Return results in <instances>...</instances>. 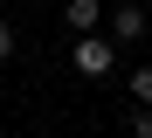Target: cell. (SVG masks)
<instances>
[{
  "instance_id": "1",
  "label": "cell",
  "mask_w": 152,
  "mask_h": 138,
  "mask_svg": "<svg viewBox=\"0 0 152 138\" xmlns=\"http://www.w3.org/2000/svg\"><path fill=\"white\" fill-rule=\"evenodd\" d=\"M111 62H118V42L111 35H76V76H111Z\"/></svg>"
},
{
  "instance_id": "2",
  "label": "cell",
  "mask_w": 152,
  "mask_h": 138,
  "mask_svg": "<svg viewBox=\"0 0 152 138\" xmlns=\"http://www.w3.org/2000/svg\"><path fill=\"white\" fill-rule=\"evenodd\" d=\"M104 28H111V42H138V35H145V7H132V0H124V7L104 14Z\"/></svg>"
},
{
  "instance_id": "3",
  "label": "cell",
  "mask_w": 152,
  "mask_h": 138,
  "mask_svg": "<svg viewBox=\"0 0 152 138\" xmlns=\"http://www.w3.org/2000/svg\"><path fill=\"white\" fill-rule=\"evenodd\" d=\"M62 21H69V35H90V28H104V0H69Z\"/></svg>"
},
{
  "instance_id": "4",
  "label": "cell",
  "mask_w": 152,
  "mask_h": 138,
  "mask_svg": "<svg viewBox=\"0 0 152 138\" xmlns=\"http://www.w3.org/2000/svg\"><path fill=\"white\" fill-rule=\"evenodd\" d=\"M132 104H152V69H132Z\"/></svg>"
},
{
  "instance_id": "5",
  "label": "cell",
  "mask_w": 152,
  "mask_h": 138,
  "mask_svg": "<svg viewBox=\"0 0 152 138\" xmlns=\"http://www.w3.org/2000/svg\"><path fill=\"white\" fill-rule=\"evenodd\" d=\"M132 138H152V104H138V110H132Z\"/></svg>"
},
{
  "instance_id": "6",
  "label": "cell",
  "mask_w": 152,
  "mask_h": 138,
  "mask_svg": "<svg viewBox=\"0 0 152 138\" xmlns=\"http://www.w3.org/2000/svg\"><path fill=\"white\" fill-rule=\"evenodd\" d=\"M14 55V21H0V62Z\"/></svg>"
}]
</instances>
